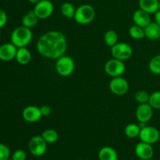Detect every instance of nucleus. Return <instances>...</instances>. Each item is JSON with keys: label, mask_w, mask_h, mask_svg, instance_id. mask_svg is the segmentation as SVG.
Masks as SVG:
<instances>
[{"label": "nucleus", "mask_w": 160, "mask_h": 160, "mask_svg": "<svg viewBox=\"0 0 160 160\" xmlns=\"http://www.w3.org/2000/svg\"><path fill=\"white\" fill-rule=\"evenodd\" d=\"M12 160H26L27 159V153L23 150L18 149L16 150L12 155Z\"/></svg>", "instance_id": "nucleus-30"}, {"label": "nucleus", "mask_w": 160, "mask_h": 160, "mask_svg": "<svg viewBox=\"0 0 160 160\" xmlns=\"http://www.w3.org/2000/svg\"><path fill=\"white\" fill-rule=\"evenodd\" d=\"M16 60L20 65H27L31 60V53L26 47L17 48Z\"/></svg>", "instance_id": "nucleus-19"}, {"label": "nucleus", "mask_w": 160, "mask_h": 160, "mask_svg": "<svg viewBox=\"0 0 160 160\" xmlns=\"http://www.w3.org/2000/svg\"><path fill=\"white\" fill-rule=\"evenodd\" d=\"M33 10L39 20H45L51 17L53 13L54 6L49 0H42L34 6Z\"/></svg>", "instance_id": "nucleus-8"}, {"label": "nucleus", "mask_w": 160, "mask_h": 160, "mask_svg": "<svg viewBox=\"0 0 160 160\" xmlns=\"http://www.w3.org/2000/svg\"><path fill=\"white\" fill-rule=\"evenodd\" d=\"M99 160H118V154L113 148L110 146L102 147L98 152Z\"/></svg>", "instance_id": "nucleus-18"}, {"label": "nucleus", "mask_w": 160, "mask_h": 160, "mask_svg": "<svg viewBox=\"0 0 160 160\" xmlns=\"http://www.w3.org/2000/svg\"><path fill=\"white\" fill-rule=\"evenodd\" d=\"M148 104L156 109H160V91L152 93L149 96Z\"/></svg>", "instance_id": "nucleus-27"}, {"label": "nucleus", "mask_w": 160, "mask_h": 160, "mask_svg": "<svg viewBox=\"0 0 160 160\" xmlns=\"http://www.w3.org/2000/svg\"><path fill=\"white\" fill-rule=\"evenodd\" d=\"M17 48L12 42L2 45L0 46V60L9 62L15 59Z\"/></svg>", "instance_id": "nucleus-14"}, {"label": "nucleus", "mask_w": 160, "mask_h": 160, "mask_svg": "<svg viewBox=\"0 0 160 160\" xmlns=\"http://www.w3.org/2000/svg\"><path fill=\"white\" fill-rule=\"evenodd\" d=\"M150 95L147 92L143 90L138 91L134 95V99L139 104H144V103H148L149 100Z\"/></svg>", "instance_id": "nucleus-28"}, {"label": "nucleus", "mask_w": 160, "mask_h": 160, "mask_svg": "<svg viewBox=\"0 0 160 160\" xmlns=\"http://www.w3.org/2000/svg\"><path fill=\"white\" fill-rule=\"evenodd\" d=\"M40 1H42V0H28V2H29L32 3V4H34V5H36L37 3H38Z\"/></svg>", "instance_id": "nucleus-34"}, {"label": "nucleus", "mask_w": 160, "mask_h": 160, "mask_svg": "<svg viewBox=\"0 0 160 160\" xmlns=\"http://www.w3.org/2000/svg\"><path fill=\"white\" fill-rule=\"evenodd\" d=\"M8 160H12V159H8Z\"/></svg>", "instance_id": "nucleus-37"}, {"label": "nucleus", "mask_w": 160, "mask_h": 160, "mask_svg": "<svg viewBox=\"0 0 160 160\" xmlns=\"http://www.w3.org/2000/svg\"><path fill=\"white\" fill-rule=\"evenodd\" d=\"M159 1H160V0H159Z\"/></svg>", "instance_id": "nucleus-38"}, {"label": "nucleus", "mask_w": 160, "mask_h": 160, "mask_svg": "<svg viewBox=\"0 0 160 160\" xmlns=\"http://www.w3.org/2000/svg\"><path fill=\"white\" fill-rule=\"evenodd\" d=\"M104 42L111 48L118 42V34L114 30H109L104 34Z\"/></svg>", "instance_id": "nucleus-23"}, {"label": "nucleus", "mask_w": 160, "mask_h": 160, "mask_svg": "<svg viewBox=\"0 0 160 160\" xmlns=\"http://www.w3.org/2000/svg\"><path fill=\"white\" fill-rule=\"evenodd\" d=\"M60 11L62 15L65 17L66 18L72 19L74 17L76 8L74 7V6L71 2H63L61 5Z\"/></svg>", "instance_id": "nucleus-21"}, {"label": "nucleus", "mask_w": 160, "mask_h": 160, "mask_svg": "<svg viewBox=\"0 0 160 160\" xmlns=\"http://www.w3.org/2000/svg\"><path fill=\"white\" fill-rule=\"evenodd\" d=\"M22 117L28 123H36L42 117L40 107L36 106H28L22 112Z\"/></svg>", "instance_id": "nucleus-13"}, {"label": "nucleus", "mask_w": 160, "mask_h": 160, "mask_svg": "<svg viewBox=\"0 0 160 160\" xmlns=\"http://www.w3.org/2000/svg\"><path fill=\"white\" fill-rule=\"evenodd\" d=\"M132 18L134 24L138 25L139 27H142L143 28H146L151 23L150 14L141 9L134 11V12L133 13Z\"/></svg>", "instance_id": "nucleus-15"}, {"label": "nucleus", "mask_w": 160, "mask_h": 160, "mask_svg": "<svg viewBox=\"0 0 160 160\" xmlns=\"http://www.w3.org/2000/svg\"><path fill=\"white\" fill-rule=\"evenodd\" d=\"M7 23V15L3 9H0V29Z\"/></svg>", "instance_id": "nucleus-31"}, {"label": "nucleus", "mask_w": 160, "mask_h": 160, "mask_svg": "<svg viewBox=\"0 0 160 160\" xmlns=\"http://www.w3.org/2000/svg\"><path fill=\"white\" fill-rule=\"evenodd\" d=\"M109 90L116 95H123L128 92L129 84L125 78L121 77L112 78L109 84Z\"/></svg>", "instance_id": "nucleus-10"}, {"label": "nucleus", "mask_w": 160, "mask_h": 160, "mask_svg": "<svg viewBox=\"0 0 160 160\" xmlns=\"http://www.w3.org/2000/svg\"><path fill=\"white\" fill-rule=\"evenodd\" d=\"M95 17V10L94 7L88 4H83L78 6L75 11V21L81 25H86L93 21Z\"/></svg>", "instance_id": "nucleus-3"}, {"label": "nucleus", "mask_w": 160, "mask_h": 160, "mask_svg": "<svg viewBox=\"0 0 160 160\" xmlns=\"http://www.w3.org/2000/svg\"><path fill=\"white\" fill-rule=\"evenodd\" d=\"M38 17H37L34 10H31L25 13L22 17V26H24L28 28H32L38 24Z\"/></svg>", "instance_id": "nucleus-20"}, {"label": "nucleus", "mask_w": 160, "mask_h": 160, "mask_svg": "<svg viewBox=\"0 0 160 160\" xmlns=\"http://www.w3.org/2000/svg\"><path fill=\"white\" fill-rule=\"evenodd\" d=\"M10 157V150L7 145L0 143V160H8Z\"/></svg>", "instance_id": "nucleus-29"}, {"label": "nucleus", "mask_w": 160, "mask_h": 160, "mask_svg": "<svg viewBox=\"0 0 160 160\" xmlns=\"http://www.w3.org/2000/svg\"><path fill=\"white\" fill-rule=\"evenodd\" d=\"M48 143L44 140L42 135H36L31 138L28 143V149L32 156L39 157L45 154Z\"/></svg>", "instance_id": "nucleus-5"}, {"label": "nucleus", "mask_w": 160, "mask_h": 160, "mask_svg": "<svg viewBox=\"0 0 160 160\" xmlns=\"http://www.w3.org/2000/svg\"><path fill=\"white\" fill-rule=\"evenodd\" d=\"M159 10H160V1H159Z\"/></svg>", "instance_id": "nucleus-36"}, {"label": "nucleus", "mask_w": 160, "mask_h": 160, "mask_svg": "<svg viewBox=\"0 0 160 160\" xmlns=\"http://www.w3.org/2000/svg\"><path fill=\"white\" fill-rule=\"evenodd\" d=\"M125 70L126 66L124 62L115 58L108 60L105 64V71L112 78L121 77L124 73Z\"/></svg>", "instance_id": "nucleus-6"}, {"label": "nucleus", "mask_w": 160, "mask_h": 160, "mask_svg": "<svg viewBox=\"0 0 160 160\" xmlns=\"http://www.w3.org/2000/svg\"><path fill=\"white\" fill-rule=\"evenodd\" d=\"M33 39V33L31 28L20 26L15 28L10 35L11 42L17 48L26 47Z\"/></svg>", "instance_id": "nucleus-2"}, {"label": "nucleus", "mask_w": 160, "mask_h": 160, "mask_svg": "<svg viewBox=\"0 0 160 160\" xmlns=\"http://www.w3.org/2000/svg\"><path fill=\"white\" fill-rule=\"evenodd\" d=\"M139 138H140L141 142L153 145L159 140V131L155 127L145 126L141 129Z\"/></svg>", "instance_id": "nucleus-9"}, {"label": "nucleus", "mask_w": 160, "mask_h": 160, "mask_svg": "<svg viewBox=\"0 0 160 160\" xmlns=\"http://www.w3.org/2000/svg\"><path fill=\"white\" fill-rule=\"evenodd\" d=\"M145 29V38L149 40H158L160 38V25L156 22H151Z\"/></svg>", "instance_id": "nucleus-16"}, {"label": "nucleus", "mask_w": 160, "mask_h": 160, "mask_svg": "<svg viewBox=\"0 0 160 160\" xmlns=\"http://www.w3.org/2000/svg\"><path fill=\"white\" fill-rule=\"evenodd\" d=\"M111 54L112 57L124 61L130 59L133 54V49L131 45L125 42H117L111 47Z\"/></svg>", "instance_id": "nucleus-7"}, {"label": "nucleus", "mask_w": 160, "mask_h": 160, "mask_svg": "<svg viewBox=\"0 0 160 160\" xmlns=\"http://www.w3.org/2000/svg\"><path fill=\"white\" fill-rule=\"evenodd\" d=\"M155 22L160 25V10H158L155 13Z\"/></svg>", "instance_id": "nucleus-33"}, {"label": "nucleus", "mask_w": 160, "mask_h": 160, "mask_svg": "<svg viewBox=\"0 0 160 160\" xmlns=\"http://www.w3.org/2000/svg\"><path fill=\"white\" fill-rule=\"evenodd\" d=\"M150 71L156 75H160V54L155 56L148 64Z\"/></svg>", "instance_id": "nucleus-26"}, {"label": "nucleus", "mask_w": 160, "mask_h": 160, "mask_svg": "<svg viewBox=\"0 0 160 160\" xmlns=\"http://www.w3.org/2000/svg\"><path fill=\"white\" fill-rule=\"evenodd\" d=\"M42 138L48 144H54L59 139V134L55 130L47 129L44 131L42 134Z\"/></svg>", "instance_id": "nucleus-24"}, {"label": "nucleus", "mask_w": 160, "mask_h": 160, "mask_svg": "<svg viewBox=\"0 0 160 160\" xmlns=\"http://www.w3.org/2000/svg\"><path fill=\"white\" fill-rule=\"evenodd\" d=\"M141 131V128L139 127L138 124L137 123H129L128 125H127L126 128H125L124 133L126 134V136L129 138H136L137 137H139V134H140Z\"/></svg>", "instance_id": "nucleus-22"}, {"label": "nucleus", "mask_w": 160, "mask_h": 160, "mask_svg": "<svg viewBox=\"0 0 160 160\" xmlns=\"http://www.w3.org/2000/svg\"><path fill=\"white\" fill-rule=\"evenodd\" d=\"M36 47L39 54L43 57L57 59L67 52V38L61 31H50L39 38Z\"/></svg>", "instance_id": "nucleus-1"}, {"label": "nucleus", "mask_w": 160, "mask_h": 160, "mask_svg": "<svg viewBox=\"0 0 160 160\" xmlns=\"http://www.w3.org/2000/svg\"><path fill=\"white\" fill-rule=\"evenodd\" d=\"M159 0H139L140 9L149 14H155L159 10Z\"/></svg>", "instance_id": "nucleus-17"}, {"label": "nucleus", "mask_w": 160, "mask_h": 160, "mask_svg": "<svg viewBox=\"0 0 160 160\" xmlns=\"http://www.w3.org/2000/svg\"><path fill=\"white\" fill-rule=\"evenodd\" d=\"M40 109L42 117H48V116H49L51 114V107L49 106H48V105H44V106H41Z\"/></svg>", "instance_id": "nucleus-32"}, {"label": "nucleus", "mask_w": 160, "mask_h": 160, "mask_svg": "<svg viewBox=\"0 0 160 160\" xmlns=\"http://www.w3.org/2000/svg\"><path fill=\"white\" fill-rule=\"evenodd\" d=\"M135 155L142 160H149L154 156V149L152 145L145 142H141L136 145L134 148Z\"/></svg>", "instance_id": "nucleus-11"}, {"label": "nucleus", "mask_w": 160, "mask_h": 160, "mask_svg": "<svg viewBox=\"0 0 160 160\" xmlns=\"http://www.w3.org/2000/svg\"><path fill=\"white\" fill-rule=\"evenodd\" d=\"M129 35L132 38L136 39V40H140V39L144 38L145 37V29L142 27H139L138 25H133L129 29Z\"/></svg>", "instance_id": "nucleus-25"}, {"label": "nucleus", "mask_w": 160, "mask_h": 160, "mask_svg": "<svg viewBox=\"0 0 160 160\" xmlns=\"http://www.w3.org/2000/svg\"><path fill=\"white\" fill-rule=\"evenodd\" d=\"M153 116V108L148 103L140 104L136 109V117L139 123H148Z\"/></svg>", "instance_id": "nucleus-12"}, {"label": "nucleus", "mask_w": 160, "mask_h": 160, "mask_svg": "<svg viewBox=\"0 0 160 160\" xmlns=\"http://www.w3.org/2000/svg\"><path fill=\"white\" fill-rule=\"evenodd\" d=\"M1 35H2V32H1V29H0V38H1Z\"/></svg>", "instance_id": "nucleus-35"}, {"label": "nucleus", "mask_w": 160, "mask_h": 160, "mask_svg": "<svg viewBox=\"0 0 160 160\" xmlns=\"http://www.w3.org/2000/svg\"><path fill=\"white\" fill-rule=\"evenodd\" d=\"M75 70V62L73 58L69 56H62L56 59V70L61 77H69Z\"/></svg>", "instance_id": "nucleus-4"}]
</instances>
